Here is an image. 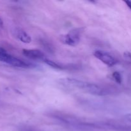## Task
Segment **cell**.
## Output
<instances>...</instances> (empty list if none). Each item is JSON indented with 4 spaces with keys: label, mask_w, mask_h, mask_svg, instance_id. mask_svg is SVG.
I'll return each instance as SVG.
<instances>
[{
    "label": "cell",
    "mask_w": 131,
    "mask_h": 131,
    "mask_svg": "<svg viewBox=\"0 0 131 131\" xmlns=\"http://www.w3.org/2000/svg\"><path fill=\"white\" fill-rule=\"evenodd\" d=\"M60 82L61 84L65 86H69L72 88H77L86 93L94 95L102 96L107 95L108 93L107 91L101 88L97 84L88 83L86 81H83L79 79H73V78H64V79H60Z\"/></svg>",
    "instance_id": "6da1fadb"
},
{
    "label": "cell",
    "mask_w": 131,
    "mask_h": 131,
    "mask_svg": "<svg viewBox=\"0 0 131 131\" xmlns=\"http://www.w3.org/2000/svg\"><path fill=\"white\" fill-rule=\"evenodd\" d=\"M82 32V28H75L70 30L67 34L60 35L59 37V40L64 45L75 47L78 46L80 42L81 34Z\"/></svg>",
    "instance_id": "7a4b0ae2"
},
{
    "label": "cell",
    "mask_w": 131,
    "mask_h": 131,
    "mask_svg": "<svg viewBox=\"0 0 131 131\" xmlns=\"http://www.w3.org/2000/svg\"><path fill=\"white\" fill-rule=\"evenodd\" d=\"M0 61L7 63L12 66L18 68H23V69H29L32 67L33 65L31 63L26 62L19 58L14 57L12 55L9 54L5 51L0 50Z\"/></svg>",
    "instance_id": "3957f363"
},
{
    "label": "cell",
    "mask_w": 131,
    "mask_h": 131,
    "mask_svg": "<svg viewBox=\"0 0 131 131\" xmlns=\"http://www.w3.org/2000/svg\"><path fill=\"white\" fill-rule=\"evenodd\" d=\"M93 55L96 58L108 67H113L118 63V60L113 56L105 51L97 50L93 52Z\"/></svg>",
    "instance_id": "277c9868"
},
{
    "label": "cell",
    "mask_w": 131,
    "mask_h": 131,
    "mask_svg": "<svg viewBox=\"0 0 131 131\" xmlns=\"http://www.w3.org/2000/svg\"><path fill=\"white\" fill-rule=\"evenodd\" d=\"M23 54L28 58L31 60H44L46 56L43 52L38 49H23Z\"/></svg>",
    "instance_id": "5b68a950"
},
{
    "label": "cell",
    "mask_w": 131,
    "mask_h": 131,
    "mask_svg": "<svg viewBox=\"0 0 131 131\" xmlns=\"http://www.w3.org/2000/svg\"><path fill=\"white\" fill-rule=\"evenodd\" d=\"M13 35L20 42L25 43H29L31 42V38L30 36L23 29L19 28H15L12 31Z\"/></svg>",
    "instance_id": "8992f818"
},
{
    "label": "cell",
    "mask_w": 131,
    "mask_h": 131,
    "mask_svg": "<svg viewBox=\"0 0 131 131\" xmlns=\"http://www.w3.org/2000/svg\"><path fill=\"white\" fill-rule=\"evenodd\" d=\"M43 61H44L45 63H46L49 67H51L53 68L54 69H57V70H64V69H66L68 68V67L61 65V64L58 63H56L55 61H52V60H48L47 58L43 60Z\"/></svg>",
    "instance_id": "52a82bcc"
},
{
    "label": "cell",
    "mask_w": 131,
    "mask_h": 131,
    "mask_svg": "<svg viewBox=\"0 0 131 131\" xmlns=\"http://www.w3.org/2000/svg\"><path fill=\"white\" fill-rule=\"evenodd\" d=\"M113 79L118 84H121L122 82V77L121 74L118 72H115L113 73L112 74Z\"/></svg>",
    "instance_id": "ba28073f"
},
{
    "label": "cell",
    "mask_w": 131,
    "mask_h": 131,
    "mask_svg": "<svg viewBox=\"0 0 131 131\" xmlns=\"http://www.w3.org/2000/svg\"><path fill=\"white\" fill-rule=\"evenodd\" d=\"M124 117H125V118L126 119L127 121L131 122V113H128V114H127V115H125Z\"/></svg>",
    "instance_id": "9c48e42d"
},
{
    "label": "cell",
    "mask_w": 131,
    "mask_h": 131,
    "mask_svg": "<svg viewBox=\"0 0 131 131\" xmlns=\"http://www.w3.org/2000/svg\"><path fill=\"white\" fill-rule=\"evenodd\" d=\"M124 56H125V58H127V59H129V60H130L131 61V53L130 52H125V53H124Z\"/></svg>",
    "instance_id": "30bf717a"
},
{
    "label": "cell",
    "mask_w": 131,
    "mask_h": 131,
    "mask_svg": "<svg viewBox=\"0 0 131 131\" xmlns=\"http://www.w3.org/2000/svg\"><path fill=\"white\" fill-rule=\"evenodd\" d=\"M125 3L126 4L127 6L131 10V1H124Z\"/></svg>",
    "instance_id": "8fae6325"
},
{
    "label": "cell",
    "mask_w": 131,
    "mask_h": 131,
    "mask_svg": "<svg viewBox=\"0 0 131 131\" xmlns=\"http://www.w3.org/2000/svg\"><path fill=\"white\" fill-rule=\"evenodd\" d=\"M3 24V20L0 19V26H2Z\"/></svg>",
    "instance_id": "7c38bea8"
}]
</instances>
